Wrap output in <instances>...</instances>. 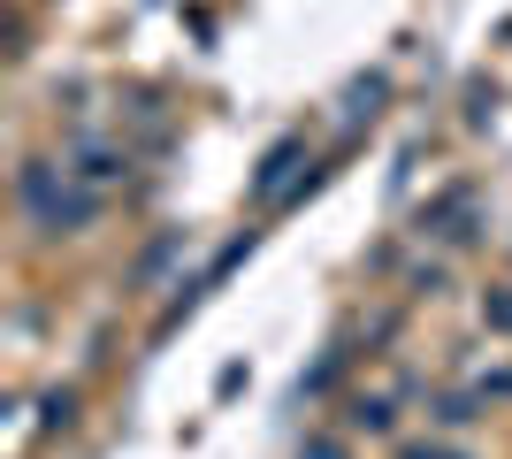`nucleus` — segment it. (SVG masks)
<instances>
[{
	"label": "nucleus",
	"mask_w": 512,
	"mask_h": 459,
	"mask_svg": "<svg viewBox=\"0 0 512 459\" xmlns=\"http://www.w3.org/2000/svg\"><path fill=\"white\" fill-rule=\"evenodd\" d=\"M176 245H184V238H161V245H153V253H146V261H138V276H146V284H153V276H161V268L176 261Z\"/></svg>",
	"instance_id": "obj_7"
},
{
	"label": "nucleus",
	"mask_w": 512,
	"mask_h": 459,
	"mask_svg": "<svg viewBox=\"0 0 512 459\" xmlns=\"http://www.w3.org/2000/svg\"><path fill=\"white\" fill-rule=\"evenodd\" d=\"M16 192H23V215H31L39 238H77V230L100 222V192L77 184L69 169H54V161H23Z\"/></svg>",
	"instance_id": "obj_1"
},
{
	"label": "nucleus",
	"mask_w": 512,
	"mask_h": 459,
	"mask_svg": "<svg viewBox=\"0 0 512 459\" xmlns=\"http://www.w3.org/2000/svg\"><path fill=\"white\" fill-rule=\"evenodd\" d=\"M123 169H130V153H115V146H92V138H85V146H77V169H69V176L100 192V184H115Z\"/></svg>",
	"instance_id": "obj_3"
},
{
	"label": "nucleus",
	"mask_w": 512,
	"mask_h": 459,
	"mask_svg": "<svg viewBox=\"0 0 512 459\" xmlns=\"http://www.w3.org/2000/svg\"><path fill=\"white\" fill-rule=\"evenodd\" d=\"M299 161H306L299 138H276V146L260 153V169H253V199H276V192H283V176L299 169Z\"/></svg>",
	"instance_id": "obj_2"
},
{
	"label": "nucleus",
	"mask_w": 512,
	"mask_h": 459,
	"mask_svg": "<svg viewBox=\"0 0 512 459\" xmlns=\"http://www.w3.org/2000/svg\"><path fill=\"white\" fill-rule=\"evenodd\" d=\"M398 459H467V452H451V444H421V437H413V444H398Z\"/></svg>",
	"instance_id": "obj_10"
},
{
	"label": "nucleus",
	"mask_w": 512,
	"mask_h": 459,
	"mask_svg": "<svg viewBox=\"0 0 512 459\" xmlns=\"http://www.w3.org/2000/svg\"><path fill=\"white\" fill-rule=\"evenodd\" d=\"M474 406H482V398H436L428 414H436V429H467V421H474Z\"/></svg>",
	"instance_id": "obj_6"
},
{
	"label": "nucleus",
	"mask_w": 512,
	"mask_h": 459,
	"mask_svg": "<svg viewBox=\"0 0 512 459\" xmlns=\"http://www.w3.org/2000/svg\"><path fill=\"white\" fill-rule=\"evenodd\" d=\"M299 459H352V452H344V437H306Z\"/></svg>",
	"instance_id": "obj_9"
},
{
	"label": "nucleus",
	"mask_w": 512,
	"mask_h": 459,
	"mask_svg": "<svg viewBox=\"0 0 512 459\" xmlns=\"http://www.w3.org/2000/svg\"><path fill=\"white\" fill-rule=\"evenodd\" d=\"M482 322H490V329H512V291H490V299H482Z\"/></svg>",
	"instance_id": "obj_8"
},
{
	"label": "nucleus",
	"mask_w": 512,
	"mask_h": 459,
	"mask_svg": "<svg viewBox=\"0 0 512 459\" xmlns=\"http://www.w3.org/2000/svg\"><path fill=\"white\" fill-rule=\"evenodd\" d=\"M375 100H383V77H360V85L344 92V123H360V115H375Z\"/></svg>",
	"instance_id": "obj_5"
},
{
	"label": "nucleus",
	"mask_w": 512,
	"mask_h": 459,
	"mask_svg": "<svg viewBox=\"0 0 512 459\" xmlns=\"http://www.w3.org/2000/svg\"><path fill=\"white\" fill-rule=\"evenodd\" d=\"M344 429H367V437H390V429H398V414H390V398H352V406H344Z\"/></svg>",
	"instance_id": "obj_4"
}]
</instances>
